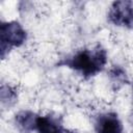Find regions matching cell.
<instances>
[{
  "mask_svg": "<svg viewBox=\"0 0 133 133\" xmlns=\"http://www.w3.org/2000/svg\"><path fill=\"white\" fill-rule=\"evenodd\" d=\"M63 127L57 117L51 115H38L36 119V133H61Z\"/></svg>",
  "mask_w": 133,
  "mask_h": 133,
  "instance_id": "cell-6",
  "label": "cell"
},
{
  "mask_svg": "<svg viewBox=\"0 0 133 133\" xmlns=\"http://www.w3.org/2000/svg\"><path fill=\"white\" fill-rule=\"evenodd\" d=\"M96 133H123L124 126L117 113L108 111L96 116L94 122Z\"/></svg>",
  "mask_w": 133,
  "mask_h": 133,
  "instance_id": "cell-4",
  "label": "cell"
},
{
  "mask_svg": "<svg viewBox=\"0 0 133 133\" xmlns=\"http://www.w3.org/2000/svg\"><path fill=\"white\" fill-rule=\"evenodd\" d=\"M107 51L101 45L94 48H85L76 51L63 58L59 64L68 66L84 79L95 77L104 70L107 64Z\"/></svg>",
  "mask_w": 133,
  "mask_h": 133,
  "instance_id": "cell-1",
  "label": "cell"
},
{
  "mask_svg": "<svg viewBox=\"0 0 133 133\" xmlns=\"http://www.w3.org/2000/svg\"><path fill=\"white\" fill-rule=\"evenodd\" d=\"M27 39L25 28L18 21L1 22L0 25V55L5 59L12 48L21 47Z\"/></svg>",
  "mask_w": 133,
  "mask_h": 133,
  "instance_id": "cell-2",
  "label": "cell"
},
{
  "mask_svg": "<svg viewBox=\"0 0 133 133\" xmlns=\"http://www.w3.org/2000/svg\"><path fill=\"white\" fill-rule=\"evenodd\" d=\"M61 133H77V132H75L73 130H69V129H63V131Z\"/></svg>",
  "mask_w": 133,
  "mask_h": 133,
  "instance_id": "cell-9",
  "label": "cell"
},
{
  "mask_svg": "<svg viewBox=\"0 0 133 133\" xmlns=\"http://www.w3.org/2000/svg\"><path fill=\"white\" fill-rule=\"evenodd\" d=\"M132 95H133V84H132Z\"/></svg>",
  "mask_w": 133,
  "mask_h": 133,
  "instance_id": "cell-11",
  "label": "cell"
},
{
  "mask_svg": "<svg viewBox=\"0 0 133 133\" xmlns=\"http://www.w3.org/2000/svg\"><path fill=\"white\" fill-rule=\"evenodd\" d=\"M37 114L31 110H21L15 115V124L23 133H31L35 131Z\"/></svg>",
  "mask_w": 133,
  "mask_h": 133,
  "instance_id": "cell-5",
  "label": "cell"
},
{
  "mask_svg": "<svg viewBox=\"0 0 133 133\" xmlns=\"http://www.w3.org/2000/svg\"><path fill=\"white\" fill-rule=\"evenodd\" d=\"M130 123H131V125H132V127H133V113L130 115Z\"/></svg>",
  "mask_w": 133,
  "mask_h": 133,
  "instance_id": "cell-10",
  "label": "cell"
},
{
  "mask_svg": "<svg viewBox=\"0 0 133 133\" xmlns=\"http://www.w3.org/2000/svg\"><path fill=\"white\" fill-rule=\"evenodd\" d=\"M107 20L116 27L133 30V2L129 0L112 2L107 11Z\"/></svg>",
  "mask_w": 133,
  "mask_h": 133,
  "instance_id": "cell-3",
  "label": "cell"
},
{
  "mask_svg": "<svg viewBox=\"0 0 133 133\" xmlns=\"http://www.w3.org/2000/svg\"><path fill=\"white\" fill-rule=\"evenodd\" d=\"M0 101L4 107H11L18 101V92L15 87L9 84H2L0 87Z\"/></svg>",
  "mask_w": 133,
  "mask_h": 133,
  "instance_id": "cell-8",
  "label": "cell"
},
{
  "mask_svg": "<svg viewBox=\"0 0 133 133\" xmlns=\"http://www.w3.org/2000/svg\"><path fill=\"white\" fill-rule=\"evenodd\" d=\"M108 79L113 90L121 89L129 81L126 70L121 65H112L108 70Z\"/></svg>",
  "mask_w": 133,
  "mask_h": 133,
  "instance_id": "cell-7",
  "label": "cell"
}]
</instances>
